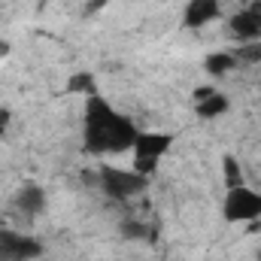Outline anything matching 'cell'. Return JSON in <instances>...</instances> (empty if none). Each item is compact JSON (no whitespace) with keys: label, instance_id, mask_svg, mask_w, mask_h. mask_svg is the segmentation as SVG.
Returning <instances> with one entry per match:
<instances>
[{"label":"cell","instance_id":"7","mask_svg":"<svg viewBox=\"0 0 261 261\" xmlns=\"http://www.w3.org/2000/svg\"><path fill=\"white\" fill-rule=\"evenodd\" d=\"M222 15V0H189L182 9V28L200 31Z\"/></svg>","mask_w":261,"mask_h":261},{"label":"cell","instance_id":"10","mask_svg":"<svg viewBox=\"0 0 261 261\" xmlns=\"http://www.w3.org/2000/svg\"><path fill=\"white\" fill-rule=\"evenodd\" d=\"M234 67H237L234 52H213V55L203 58V70H206L210 76H228Z\"/></svg>","mask_w":261,"mask_h":261},{"label":"cell","instance_id":"12","mask_svg":"<svg viewBox=\"0 0 261 261\" xmlns=\"http://www.w3.org/2000/svg\"><path fill=\"white\" fill-rule=\"evenodd\" d=\"M222 176H225V186H228V189L243 186V170H240V161H237L234 155H225V158H222Z\"/></svg>","mask_w":261,"mask_h":261},{"label":"cell","instance_id":"13","mask_svg":"<svg viewBox=\"0 0 261 261\" xmlns=\"http://www.w3.org/2000/svg\"><path fill=\"white\" fill-rule=\"evenodd\" d=\"M237 64H261V40L258 43H240L234 49Z\"/></svg>","mask_w":261,"mask_h":261},{"label":"cell","instance_id":"2","mask_svg":"<svg viewBox=\"0 0 261 261\" xmlns=\"http://www.w3.org/2000/svg\"><path fill=\"white\" fill-rule=\"evenodd\" d=\"M176 143L173 134H164V130H140L130 152H134V170L143 173V176H152L158 170V164L164 161V155L170 152V146Z\"/></svg>","mask_w":261,"mask_h":261},{"label":"cell","instance_id":"3","mask_svg":"<svg viewBox=\"0 0 261 261\" xmlns=\"http://www.w3.org/2000/svg\"><path fill=\"white\" fill-rule=\"evenodd\" d=\"M100 189L103 195L113 197V200H130V197H140L149 189V176L137 173L134 167H100Z\"/></svg>","mask_w":261,"mask_h":261},{"label":"cell","instance_id":"9","mask_svg":"<svg viewBox=\"0 0 261 261\" xmlns=\"http://www.w3.org/2000/svg\"><path fill=\"white\" fill-rule=\"evenodd\" d=\"M228 110H231V100H228V94H222V91H213L210 97H203V100H197L195 103L197 119H203V122L219 119V116H225Z\"/></svg>","mask_w":261,"mask_h":261},{"label":"cell","instance_id":"5","mask_svg":"<svg viewBox=\"0 0 261 261\" xmlns=\"http://www.w3.org/2000/svg\"><path fill=\"white\" fill-rule=\"evenodd\" d=\"M43 240L24 231L0 228V261H34L43 255Z\"/></svg>","mask_w":261,"mask_h":261},{"label":"cell","instance_id":"6","mask_svg":"<svg viewBox=\"0 0 261 261\" xmlns=\"http://www.w3.org/2000/svg\"><path fill=\"white\" fill-rule=\"evenodd\" d=\"M228 28H231V37L237 43H258L261 40V0H252L246 9L234 12L228 18Z\"/></svg>","mask_w":261,"mask_h":261},{"label":"cell","instance_id":"17","mask_svg":"<svg viewBox=\"0 0 261 261\" xmlns=\"http://www.w3.org/2000/svg\"><path fill=\"white\" fill-rule=\"evenodd\" d=\"M9 52H12V46H9V43H3V40H0V58H6V55H9Z\"/></svg>","mask_w":261,"mask_h":261},{"label":"cell","instance_id":"11","mask_svg":"<svg viewBox=\"0 0 261 261\" xmlns=\"http://www.w3.org/2000/svg\"><path fill=\"white\" fill-rule=\"evenodd\" d=\"M67 91H70V94H85V97H91V94H97V82H94L91 73H73L70 82H67Z\"/></svg>","mask_w":261,"mask_h":261},{"label":"cell","instance_id":"14","mask_svg":"<svg viewBox=\"0 0 261 261\" xmlns=\"http://www.w3.org/2000/svg\"><path fill=\"white\" fill-rule=\"evenodd\" d=\"M122 234L130 237V240H146V237H152V234L146 231V225H140V222H125V225H122Z\"/></svg>","mask_w":261,"mask_h":261},{"label":"cell","instance_id":"15","mask_svg":"<svg viewBox=\"0 0 261 261\" xmlns=\"http://www.w3.org/2000/svg\"><path fill=\"white\" fill-rule=\"evenodd\" d=\"M9 122H12V113H9V107H0V134H6Z\"/></svg>","mask_w":261,"mask_h":261},{"label":"cell","instance_id":"16","mask_svg":"<svg viewBox=\"0 0 261 261\" xmlns=\"http://www.w3.org/2000/svg\"><path fill=\"white\" fill-rule=\"evenodd\" d=\"M213 91H216L213 85H200V88H195V103H197V100H203V97H210Z\"/></svg>","mask_w":261,"mask_h":261},{"label":"cell","instance_id":"1","mask_svg":"<svg viewBox=\"0 0 261 261\" xmlns=\"http://www.w3.org/2000/svg\"><path fill=\"white\" fill-rule=\"evenodd\" d=\"M140 128L125 113L113 110L100 94L85 97L82 113V146L88 155H122L130 152Z\"/></svg>","mask_w":261,"mask_h":261},{"label":"cell","instance_id":"4","mask_svg":"<svg viewBox=\"0 0 261 261\" xmlns=\"http://www.w3.org/2000/svg\"><path fill=\"white\" fill-rule=\"evenodd\" d=\"M222 216L228 222H258L261 219V192L249 189V186L228 189V195L222 200Z\"/></svg>","mask_w":261,"mask_h":261},{"label":"cell","instance_id":"8","mask_svg":"<svg viewBox=\"0 0 261 261\" xmlns=\"http://www.w3.org/2000/svg\"><path fill=\"white\" fill-rule=\"evenodd\" d=\"M15 210H18L21 216H28V219L43 216V213H46V189L37 186V182L21 186V192L15 195Z\"/></svg>","mask_w":261,"mask_h":261}]
</instances>
